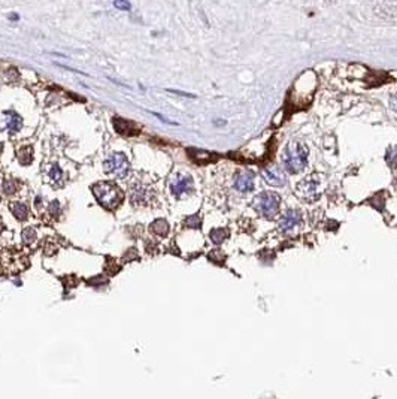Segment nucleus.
Segmentation results:
<instances>
[{
    "instance_id": "nucleus-1",
    "label": "nucleus",
    "mask_w": 397,
    "mask_h": 399,
    "mask_svg": "<svg viewBox=\"0 0 397 399\" xmlns=\"http://www.w3.org/2000/svg\"><path fill=\"white\" fill-rule=\"evenodd\" d=\"M282 163L290 174L303 171L308 165V148L303 142L293 141L285 147L282 154Z\"/></svg>"
},
{
    "instance_id": "nucleus-2",
    "label": "nucleus",
    "mask_w": 397,
    "mask_h": 399,
    "mask_svg": "<svg viewBox=\"0 0 397 399\" xmlns=\"http://www.w3.org/2000/svg\"><path fill=\"white\" fill-rule=\"evenodd\" d=\"M317 79L312 72H305L296 82L291 91V100L297 106H305L311 102L312 94L315 91Z\"/></svg>"
},
{
    "instance_id": "nucleus-3",
    "label": "nucleus",
    "mask_w": 397,
    "mask_h": 399,
    "mask_svg": "<svg viewBox=\"0 0 397 399\" xmlns=\"http://www.w3.org/2000/svg\"><path fill=\"white\" fill-rule=\"evenodd\" d=\"M93 193L96 199L109 209H114L115 206H118L124 198L121 189L112 183H97L93 187Z\"/></svg>"
},
{
    "instance_id": "nucleus-4",
    "label": "nucleus",
    "mask_w": 397,
    "mask_h": 399,
    "mask_svg": "<svg viewBox=\"0 0 397 399\" xmlns=\"http://www.w3.org/2000/svg\"><path fill=\"white\" fill-rule=\"evenodd\" d=\"M279 196L273 192H262L253 199L254 211L266 218H273L279 209Z\"/></svg>"
},
{
    "instance_id": "nucleus-5",
    "label": "nucleus",
    "mask_w": 397,
    "mask_h": 399,
    "mask_svg": "<svg viewBox=\"0 0 397 399\" xmlns=\"http://www.w3.org/2000/svg\"><path fill=\"white\" fill-rule=\"evenodd\" d=\"M129 169H130V163L123 153H114L105 162V172L112 174L118 178H124Z\"/></svg>"
},
{
    "instance_id": "nucleus-6",
    "label": "nucleus",
    "mask_w": 397,
    "mask_h": 399,
    "mask_svg": "<svg viewBox=\"0 0 397 399\" xmlns=\"http://www.w3.org/2000/svg\"><path fill=\"white\" fill-rule=\"evenodd\" d=\"M262 175H263L265 181H266L267 184L273 186V187H282V186H285V183H287V177H285V174H284L282 169L278 168V166H272V168H266V169H263Z\"/></svg>"
},
{
    "instance_id": "nucleus-7",
    "label": "nucleus",
    "mask_w": 397,
    "mask_h": 399,
    "mask_svg": "<svg viewBox=\"0 0 397 399\" xmlns=\"http://www.w3.org/2000/svg\"><path fill=\"white\" fill-rule=\"evenodd\" d=\"M302 221V212L299 209H288L279 220L281 232H290Z\"/></svg>"
},
{
    "instance_id": "nucleus-8",
    "label": "nucleus",
    "mask_w": 397,
    "mask_h": 399,
    "mask_svg": "<svg viewBox=\"0 0 397 399\" xmlns=\"http://www.w3.org/2000/svg\"><path fill=\"white\" fill-rule=\"evenodd\" d=\"M235 187L239 192L248 193L254 190V174L250 171H242L235 178Z\"/></svg>"
},
{
    "instance_id": "nucleus-9",
    "label": "nucleus",
    "mask_w": 397,
    "mask_h": 399,
    "mask_svg": "<svg viewBox=\"0 0 397 399\" xmlns=\"http://www.w3.org/2000/svg\"><path fill=\"white\" fill-rule=\"evenodd\" d=\"M170 190L175 196H182L185 193H190L193 190V180L191 177H176L170 183Z\"/></svg>"
},
{
    "instance_id": "nucleus-10",
    "label": "nucleus",
    "mask_w": 397,
    "mask_h": 399,
    "mask_svg": "<svg viewBox=\"0 0 397 399\" xmlns=\"http://www.w3.org/2000/svg\"><path fill=\"white\" fill-rule=\"evenodd\" d=\"M4 117H6L4 118V123H6L7 130L10 133H16L21 129V126H22V118L16 112H13V111H4Z\"/></svg>"
},
{
    "instance_id": "nucleus-11",
    "label": "nucleus",
    "mask_w": 397,
    "mask_h": 399,
    "mask_svg": "<svg viewBox=\"0 0 397 399\" xmlns=\"http://www.w3.org/2000/svg\"><path fill=\"white\" fill-rule=\"evenodd\" d=\"M114 126H115V130L121 135H133L137 132L136 129H133V124L130 121H126V120L118 118V117L114 118Z\"/></svg>"
},
{
    "instance_id": "nucleus-12",
    "label": "nucleus",
    "mask_w": 397,
    "mask_h": 399,
    "mask_svg": "<svg viewBox=\"0 0 397 399\" xmlns=\"http://www.w3.org/2000/svg\"><path fill=\"white\" fill-rule=\"evenodd\" d=\"M9 208H10L12 214H13L18 220H25L27 215H28V209H27V206H25L24 203H21V202H13V203H10Z\"/></svg>"
},
{
    "instance_id": "nucleus-13",
    "label": "nucleus",
    "mask_w": 397,
    "mask_h": 399,
    "mask_svg": "<svg viewBox=\"0 0 397 399\" xmlns=\"http://www.w3.org/2000/svg\"><path fill=\"white\" fill-rule=\"evenodd\" d=\"M151 230H152L155 235H158V236H166L167 232H169V224H167L166 220L158 218V220H155V221L151 224Z\"/></svg>"
},
{
    "instance_id": "nucleus-14",
    "label": "nucleus",
    "mask_w": 397,
    "mask_h": 399,
    "mask_svg": "<svg viewBox=\"0 0 397 399\" xmlns=\"http://www.w3.org/2000/svg\"><path fill=\"white\" fill-rule=\"evenodd\" d=\"M209 236H211L214 244H221L229 236V230L227 229H221V227L220 229H214V230H211Z\"/></svg>"
},
{
    "instance_id": "nucleus-15",
    "label": "nucleus",
    "mask_w": 397,
    "mask_h": 399,
    "mask_svg": "<svg viewBox=\"0 0 397 399\" xmlns=\"http://www.w3.org/2000/svg\"><path fill=\"white\" fill-rule=\"evenodd\" d=\"M386 162L387 165L392 168V169H396L397 168V147H393L387 151L386 154Z\"/></svg>"
},
{
    "instance_id": "nucleus-16",
    "label": "nucleus",
    "mask_w": 397,
    "mask_h": 399,
    "mask_svg": "<svg viewBox=\"0 0 397 399\" xmlns=\"http://www.w3.org/2000/svg\"><path fill=\"white\" fill-rule=\"evenodd\" d=\"M18 159H19V163L22 165H30L31 163V148L30 147H25L22 150H19L18 153Z\"/></svg>"
},
{
    "instance_id": "nucleus-17",
    "label": "nucleus",
    "mask_w": 397,
    "mask_h": 399,
    "mask_svg": "<svg viewBox=\"0 0 397 399\" xmlns=\"http://www.w3.org/2000/svg\"><path fill=\"white\" fill-rule=\"evenodd\" d=\"M21 236H22V242L27 244V245H30L36 239V232H34L33 227H27V229L22 230V235Z\"/></svg>"
},
{
    "instance_id": "nucleus-18",
    "label": "nucleus",
    "mask_w": 397,
    "mask_h": 399,
    "mask_svg": "<svg viewBox=\"0 0 397 399\" xmlns=\"http://www.w3.org/2000/svg\"><path fill=\"white\" fill-rule=\"evenodd\" d=\"M130 199H132V202H133V203H136V205L142 203V202H143V199H145V190H143L142 187H137V189H134V190H133V193H132V196H130Z\"/></svg>"
},
{
    "instance_id": "nucleus-19",
    "label": "nucleus",
    "mask_w": 397,
    "mask_h": 399,
    "mask_svg": "<svg viewBox=\"0 0 397 399\" xmlns=\"http://www.w3.org/2000/svg\"><path fill=\"white\" fill-rule=\"evenodd\" d=\"M184 223H185V226L190 227V229H200V226H202V218H200L199 215H190V217L185 218Z\"/></svg>"
},
{
    "instance_id": "nucleus-20",
    "label": "nucleus",
    "mask_w": 397,
    "mask_h": 399,
    "mask_svg": "<svg viewBox=\"0 0 397 399\" xmlns=\"http://www.w3.org/2000/svg\"><path fill=\"white\" fill-rule=\"evenodd\" d=\"M193 159H194L197 163H208V162L214 160L212 154H209V153H205V151H194V156H193Z\"/></svg>"
},
{
    "instance_id": "nucleus-21",
    "label": "nucleus",
    "mask_w": 397,
    "mask_h": 399,
    "mask_svg": "<svg viewBox=\"0 0 397 399\" xmlns=\"http://www.w3.org/2000/svg\"><path fill=\"white\" fill-rule=\"evenodd\" d=\"M311 192H317V189H315L314 181H311V178H308L306 183L300 184V193H302L303 196H308V193H311Z\"/></svg>"
},
{
    "instance_id": "nucleus-22",
    "label": "nucleus",
    "mask_w": 397,
    "mask_h": 399,
    "mask_svg": "<svg viewBox=\"0 0 397 399\" xmlns=\"http://www.w3.org/2000/svg\"><path fill=\"white\" fill-rule=\"evenodd\" d=\"M3 192H4L6 195H12V193H15V192H16V184H15V181H13V180H4V181H3Z\"/></svg>"
},
{
    "instance_id": "nucleus-23",
    "label": "nucleus",
    "mask_w": 397,
    "mask_h": 399,
    "mask_svg": "<svg viewBox=\"0 0 397 399\" xmlns=\"http://www.w3.org/2000/svg\"><path fill=\"white\" fill-rule=\"evenodd\" d=\"M61 177H63V172H61V169L57 166V165H54L52 168H51V171H49V178L52 180V181H60L61 180Z\"/></svg>"
},
{
    "instance_id": "nucleus-24",
    "label": "nucleus",
    "mask_w": 397,
    "mask_h": 399,
    "mask_svg": "<svg viewBox=\"0 0 397 399\" xmlns=\"http://www.w3.org/2000/svg\"><path fill=\"white\" fill-rule=\"evenodd\" d=\"M48 211H49V214H51L52 217L58 215V212H60V203H58L57 200L51 202V203H49V206H48Z\"/></svg>"
},
{
    "instance_id": "nucleus-25",
    "label": "nucleus",
    "mask_w": 397,
    "mask_h": 399,
    "mask_svg": "<svg viewBox=\"0 0 397 399\" xmlns=\"http://www.w3.org/2000/svg\"><path fill=\"white\" fill-rule=\"evenodd\" d=\"M6 76H7V79H10V81H13V79H18V72H16V69H7L6 70Z\"/></svg>"
},
{
    "instance_id": "nucleus-26",
    "label": "nucleus",
    "mask_w": 397,
    "mask_h": 399,
    "mask_svg": "<svg viewBox=\"0 0 397 399\" xmlns=\"http://www.w3.org/2000/svg\"><path fill=\"white\" fill-rule=\"evenodd\" d=\"M383 198H384V195H383V193H380V195H377V196H375V198H374L371 202H383ZM374 206H375V208H378V209H383L380 203H375Z\"/></svg>"
},
{
    "instance_id": "nucleus-27",
    "label": "nucleus",
    "mask_w": 397,
    "mask_h": 399,
    "mask_svg": "<svg viewBox=\"0 0 397 399\" xmlns=\"http://www.w3.org/2000/svg\"><path fill=\"white\" fill-rule=\"evenodd\" d=\"M114 4L117 7H121V9H130V4L129 3H124V1H115Z\"/></svg>"
},
{
    "instance_id": "nucleus-28",
    "label": "nucleus",
    "mask_w": 397,
    "mask_h": 399,
    "mask_svg": "<svg viewBox=\"0 0 397 399\" xmlns=\"http://www.w3.org/2000/svg\"><path fill=\"white\" fill-rule=\"evenodd\" d=\"M170 93H175V94H181V96H184V97H196V96H193V94H188V93H182V91H178V90H169Z\"/></svg>"
},
{
    "instance_id": "nucleus-29",
    "label": "nucleus",
    "mask_w": 397,
    "mask_h": 399,
    "mask_svg": "<svg viewBox=\"0 0 397 399\" xmlns=\"http://www.w3.org/2000/svg\"><path fill=\"white\" fill-rule=\"evenodd\" d=\"M390 106H392L395 111H397V96H393V97L390 99Z\"/></svg>"
},
{
    "instance_id": "nucleus-30",
    "label": "nucleus",
    "mask_w": 397,
    "mask_h": 399,
    "mask_svg": "<svg viewBox=\"0 0 397 399\" xmlns=\"http://www.w3.org/2000/svg\"><path fill=\"white\" fill-rule=\"evenodd\" d=\"M1 150H3V145H1V142H0V153H1Z\"/></svg>"
}]
</instances>
